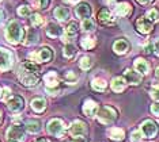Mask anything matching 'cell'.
Returning <instances> with one entry per match:
<instances>
[{
	"label": "cell",
	"mask_w": 159,
	"mask_h": 142,
	"mask_svg": "<svg viewBox=\"0 0 159 142\" xmlns=\"http://www.w3.org/2000/svg\"><path fill=\"white\" fill-rule=\"evenodd\" d=\"M23 38V28L16 20H11L6 28V39L12 45H16Z\"/></svg>",
	"instance_id": "1"
},
{
	"label": "cell",
	"mask_w": 159,
	"mask_h": 142,
	"mask_svg": "<svg viewBox=\"0 0 159 142\" xmlns=\"http://www.w3.org/2000/svg\"><path fill=\"white\" fill-rule=\"evenodd\" d=\"M97 115H98L99 122L103 123V125H111V123L117 119V111H116L114 108L109 107V105L102 107Z\"/></svg>",
	"instance_id": "2"
},
{
	"label": "cell",
	"mask_w": 159,
	"mask_h": 142,
	"mask_svg": "<svg viewBox=\"0 0 159 142\" xmlns=\"http://www.w3.org/2000/svg\"><path fill=\"white\" fill-rule=\"evenodd\" d=\"M53 57V52L49 47H42V49L33 52L29 54L30 61H35V62H49Z\"/></svg>",
	"instance_id": "3"
},
{
	"label": "cell",
	"mask_w": 159,
	"mask_h": 142,
	"mask_svg": "<svg viewBox=\"0 0 159 142\" xmlns=\"http://www.w3.org/2000/svg\"><path fill=\"white\" fill-rule=\"evenodd\" d=\"M46 130H48L49 134L55 137H64V133H66V125L61 119H52V121L48 122V126H46Z\"/></svg>",
	"instance_id": "4"
},
{
	"label": "cell",
	"mask_w": 159,
	"mask_h": 142,
	"mask_svg": "<svg viewBox=\"0 0 159 142\" xmlns=\"http://www.w3.org/2000/svg\"><path fill=\"white\" fill-rule=\"evenodd\" d=\"M18 77H19L20 83H22L23 85H27V87H33L38 83V73L29 72L22 67H20V71H19V73H18Z\"/></svg>",
	"instance_id": "5"
},
{
	"label": "cell",
	"mask_w": 159,
	"mask_h": 142,
	"mask_svg": "<svg viewBox=\"0 0 159 142\" xmlns=\"http://www.w3.org/2000/svg\"><path fill=\"white\" fill-rule=\"evenodd\" d=\"M7 140L11 141V142H19L23 140L25 137V129L19 125H12L7 130Z\"/></svg>",
	"instance_id": "6"
},
{
	"label": "cell",
	"mask_w": 159,
	"mask_h": 142,
	"mask_svg": "<svg viewBox=\"0 0 159 142\" xmlns=\"http://www.w3.org/2000/svg\"><path fill=\"white\" fill-rule=\"evenodd\" d=\"M140 133L143 134L146 138H155V136L158 134V126L157 123L152 121H144L140 126Z\"/></svg>",
	"instance_id": "7"
},
{
	"label": "cell",
	"mask_w": 159,
	"mask_h": 142,
	"mask_svg": "<svg viewBox=\"0 0 159 142\" xmlns=\"http://www.w3.org/2000/svg\"><path fill=\"white\" fill-rule=\"evenodd\" d=\"M12 65V53L0 47V71H7Z\"/></svg>",
	"instance_id": "8"
},
{
	"label": "cell",
	"mask_w": 159,
	"mask_h": 142,
	"mask_svg": "<svg viewBox=\"0 0 159 142\" xmlns=\"http://www.w3.org/2000/svg\"><path fill=\"white\" fill-rule=\"evenodd\" d=\"M70 134L72 137H80L87 134V125L82 121H75L70 127Z\"/></svg>",
	"instance_id": "9"
},
{
	"label": "cell",
	"mask_w": 159,
	"mask_h": 142,
	"mask_svg": "<svg viewBox=\"0 0 159 142\" xmlns=\"http://www.w3.org/2000/svg\"><path fill=\"white\" fill-rule=\"evenodd\" d=\"M7 105H8V108L14 112H19L23 110L25 107V100L22 96H18V95H14L11 96L8 100H7Z\"/></svg>",
	"instance_id": "10"
},
{
	"label": "cell",
	"mask_w": 159,
	"mask_h": 142,
	"mask_svg": "<svg viewBox=\"0 0 159 142\" xmlns=\"http://www.w3.org/2000/svg\"><path fill=\"white\" fill-rule=\"evenodd\" d=\"M76 15L82 19H90L91 16V7H90L89 3H79L76 7Z\"/></svg>",
	"instance_id": "11"
},
{
	"label": "cell",
	"mask_w": 159,
	"mask_h": 142,
	"mask_svg": "<svg viewBox=\"0 0 159 142\" xmlns=\"http://www.w3.org/2000/svg\"><path fill=\"white\" fill-rule=\"evenodd\" d=\"M136 27L137 30L143 34H148L151 30H152V22L148 20L147 18H139L136 22Z\"/></svg>",
	"instance_id": "12"
},
{
	"label": "cell",
	"mask_w": 159,
	"mask_h": 142,
	"mask_svg": "<svg viewBox=\"0 0 159 142\" xmlns=\"http://www.w3.org/2000/svg\"><path fill=\"white\" fill-rule=\"evenodd\" d=\"M129 47H131L129 42L126 41V39H124V38L117 39V41L113 43V50L117 54H124V53H126L129 50Z\"/></svg>",
	"instance_id": "13"
},
{
	"label": "cell",
	"mask_w": 159,
	"mask_h": 142,
	"mask_svg": "<svg viewBox=\"0 0 159 142\" xmlns=\"http://www.w3.org/2000/svg\"><path fill=\"white\" fill-rule=\"evenodd\" d=\"M44 81H45V84L48 88L49 87L50 88H56L60 83V77L56 72H48V73L44 76Z\"/></svg>",
	"instance_id": "14"
},
{
	"label": "cell",
	"mask_w": 159,
	"mask_h": 142,
	"mask_svg": "<svg viewBox=\"0 0 159 142\" xmlns=\"http://www.w3.org/2000/svg\"><path fill=\"white\" fill-rule=\"evenodd\" d=\"M124 76H125V81L132 85H137L142 83V76L137 73V72L131 71V69H126L124 72Z\"/></svg>",
	"instance_id": "15"
},
{
	"label": "cell",
	"mask_w": 159,
	"mask_h": 142,
	"mask_svg": "<svg viewBox=\"0 0 159 142\" xmlns=\"http://www.w3.org/2000/svg\"><path fill=\"white\" fill-rule=\"evenodd\" d=\"M63 34H64V30L59 26V24L49 23L48 26H46V35L50 37V38H59Z\"/></svg>",
	"instance_id": "16"
},
{
	"label": "cell",
	"mask_w": 159,
	"mask_h": 142,
	"mask_svg": "<svg viewBox=\"0 0 159 142\" xmlns=\"http://www.w3.org/2000/svg\"><path fill=\"white\" fill-rule=\"evenodd\" d=\"M83 112L87 116H90V118H93V116H95L98 114V104L93 100H87L86 104L83 105Z\"/></svg>",
	"instance_id": "17"
},
{
	"label": "cell",
	"mask_w": 159,
	"mask_h": 142,
	"mask_svg": "<svg viewBox=\"0 0 159 142\" xmlns=\"http://www.w3.org/2000/svg\"><path fill=\"white\" fill-rule=\"evenodd\" d=\"M133 65H135V68L137 69V72L142 75H147L148 72H150V65H148V62L146 60H143V58H136Z\"/></svg>",
	"instance_id": "18"
},
{
	"label": "cell",
	"mask_w": 159,
	"mask_h": 142,
	"mask_svg": "<svg viewBox=\"0 0 159 142\" xmlns=\"http://www.w3.org/2000/svg\"><path fill=\"white\" fill-rule=\"evenodd\" d=\"M114 12L117 16H126L131 12V4H128V3H118L114 7Z\"/></svg>",
	"instance_id": "19"
},
{
	"label": "cell",
	"mask_w": 159,
	"mask_h": 142,
	"mask_svg": "<svg viewBox=\"0 0 159 142\" xmlns=\"http://www.w3.org/2000/svg\"><path fill=\"white\" fill-rule=\"evenodd\" d=\"M55 18L60 22H66L68 18H70V10L67 7H57L55 10Z\"/></svg>",
	"instance_id": "20"
},
{
	"label": "cell",
	"mask_w": 159,
	"mask_h": 142,
	"mask_svg": "<svg viewBox=\"0 0 159 142\" xmlns=\"http://www.w3.org/2000/svg\"><path fill=\"white\" fill-rule=\"evenodd\" d=\"M126 87V81L122 77H114L111 80V89L114 92H122Z\"/></svg>",
	"instance_id": "21"
},
{
	"label": "cell",
	"mask_w": 159,
	"mask_h": 142,
	"mask_svg": "<svg viewBox=\"0 0 159 142\" xmlns=\"http://www.w3.org/2000/svg\"><path fill=\"white\" fill-rule=\"evenodd\" d=\"M25 126H26V130L29 133H38L39 130H41V123H39V121H37V119H29V121L25 123Z\"/></svg>",
	"instance_id": "22"
},
{
	"label": "cell",
	"mask_w": 159,
	"mask_h": 142,
	"mask_svg": "<svg viewBox=\"0 0 159 142\" xmlns=\"http://www.w3.org/2000/svg\"><path fill=\"white\" fill-rule=\"evenodd\" d=\"M98 19H99V22L102 24H110V23H113V18H111V15H110V12H109V10H107V8H102V10L99 11Z\"/></svg>",
	"instance_id": "23"
},
{
	"label": "cell",
	"mask_w": 159,
	"mask_h": 142,
	"mask_svg": "<svg viewBox=\"0 0 159 142\" xmlns=\"http://www.w3.org/2000/svg\"><path fill=\"white\" fill-rule=\"evenodd\" d=\"M31 108L35 112H42L46 108V100L42 99V97H37L31 101Z\"/></svg>",
	"instance_id": "24"
},
{
	"label": "cell",
	"mask_w": 159,
	"mask_h": 142,
	"mask_svg": "<svg viewBox=\"0 0 159 142\" xmlns=\"http://www.w3.org/2000/svg\"><path fill=\"white\" fill-rule=\"evenodd\" d=\"M109 136L113 141H122L125 137V133L122 129H120V127H113V129H110Z\"/></svg>",
	"instance_id": "25"
},
{
	"label": "cell",
	"mask_w": 159,
	"mask_h": 142,
	"mask_svg": "<svg viewBox=\"0 0 159 142\" xmlns=\"http://www.w3.org/2000/svg\"><path fill=\"white\" fill-rule=\"evenodd\" d=\"M78 24L75 23V22H71L70 24H68V27L66 28V38L67 39H71V38H75L78 34Z\"/></svg>",
	"instance_id": "26"
},
{
	"label": "cell",
	"mask_w": 159,
	"mask_h": 142,
	"mask_svg": "<svg viewBox=\"0 0 159 142\" xmlns=\"http://www.w3.org/2000/svg\"><path fill=\"white\" fill-rule=\"evenodd\" d=\"M91 87L98 92H103L106 89V81L102 79H94L91 81Z\"/></svg>",
	"instance_id": "27"
},
{
	"label": "cell",
	"mask_w": 159,
	"mask_h": 142,
	"mask_svg": "<svg viewBox=\"0 0 159 142\" xmlns=\"http://www.w3.org/2000/svg\"><path fill=\"white\" fill-rule=\"evenodd\" d=\"M79 67H80L83 71H89V69L93 67V58L89 57V56L82 57L80 61H79Z\"/></svg>",
	"instance_id": "28"
},
{
	"label": "cell",
	"mask_w": 159,
	"mask_h": 142,
	"mask_svg": "<svg viewBox=\"0 0 159 142\" xmlns=\"http://www.w3.org/2000/svg\"><path fill=\"white\" fill-rule=\"evenodd\" d=\"M64 56L67 58H72L76 56V47H75L72 43H67L66 46H64Z\"/></svg>",
	"instance_id": "29"
},
{
	"label": "cell",
	"mask_w": 159,
	"mask_h": 142,
	"mask_svg": "<svg viewBox=\"0 0 159 142\" xmlns=\"http://www.w3.org/2000/svg\"><path fill=\"white\" fill-rule=\"evenodd\" d=\"M82 28H83V31L90 32V31L95 30V24H94V22L91 19H83V22H82Z\"/></svg>",
	"instance_id": "30"
},
{
	"label": "cell",
	"mask_w": 159,
	"mask_h": 142,
	"mask_svg": "<svg viewBox=\"0 0 159 142\" xmlns=\"http://www.w3.org/2000/svg\"><path fill=\"white\" fill-rule=\"evenodd\" d=\"M30 22H31V24H33L34 27H39V26L44 24V18L39 15V14H33L31 18H30Z\"/></svg>",
	"instance_id": "31"
},
{
	"label": "cell",
	"mask_w": 159,
	"mask_h": 142,
	"mask_svg": "<svg viewBox=\"0 0 159 142\" xmlns=\"http://www.w3.org/2000/svg\"><path fill=\"white\" fill-rule=\"evenodd\" d=\"M80 46L83 47V49H86V50H90V49H93L94 46H95V41H94L93 38H83L82 41H80Z\"/></svg>",
	"instance_id": "32"
},
{
	"label": "cell",
	"mask_w": 159,
	"mask_h": 142,
	"mask_svg": "<svg viewBox=\"0 0 159 142\" xmlns=\"http://www.w3.org/2000/svg\"><path fill=\"white\" fill-rule=\"evenodd\" d=\"M147 19L148 20H151V22H158L159 20V12H158V10H150L147 12Z\"/></svg>",
	"instance_id": "33"
},
{
	"label": "cell",
	"mask_w": 159,
	"mask_h": 142,
	"mask_svg": "<svg viewBox=\"0 0 159 142\" xmlns=\"http://www.w3.org/2000/svg\"><path fill=\"white\" fill-rule=\"evenodd\" d=\"M35 41H37V32L34 30H29L27 31V41L25 43H26V45H33Z\"/></svg>",
	"instance_id": "34"
},
{
	"label": "cell",
	"mask_w": 159,
	"mask_h": 142,
	"mask_svg": "<svg viewBox=\"0 0 159 142\" xmlns=\"http://www.w3.org/2000/svg\"><path fill=\"white\" fill-rule=\"evenodd\" d=\"M18 15L22 16V18H27L30 15V7L29 6H20L18 8Z\"/></svg>",
	"instance_id": "35"
},
{
	"label": "cell",
	"mask_w": 159,
	"mask_h": 142,
	"mask_svg": "<svg viewBox=\"0 0 159 142\" xmlns=\"http://www.w3.org/2000/svg\"><path fill=\"white\" fill-rule=\"evenodd\" d=\"M11 96H12V95H11V89H10V88H7V87H6V88H3V89H2V95H0V99H3L4 101H7Z\"/></svg>",
	"instance_id": "36"
},
{
	"label": "cell",
	"mask_w": 159,
	"mask_h": 142,
	"mask_svg": "<svg viewBox=\"0 0 159 142\" xmlns=\"http://www.w3.org/2000/svg\"><path fill=\"white\" fill-rule=\"evenodd\" d=\"M78 80V76L74 73V72H67L66 73V81L68 83H75Z\"/></svg>",
	"instance_id": "37"
},
{
	"label": "cell",
	"mask_w": 159,
	"mask_h": 142,
	"mask_svg": "<svg viewBox=\"0 0 159 142\" xmlns=\"http://www.w3.org/2000/svg\"><path fill=\"white\" fill-rule=\"evenodd\" d=\"M142 140V133L139 131V130H135L132 134H131V141L132 142H140Z\"/></svg>",
	"instance_id": "38"
},
{
	"label": "cell",
	"mask_w": 159,
	"mask_h": 142,
	"mask_svg": "<svg viewBox=\"0 0 159 142\" xmlns=\"http://www.w3.org/2000/svg\"><path fill=\"white\" fill-rule=\"evenodd\" d=\"M151 96H152L154 99L159 100V85H154V88L151 89Z\"/></svg>",
	"instance_id": "39"
},
{
	"label": "cell",
	"mask_w": 159,
	"mask_h": 142,
	"mask_svg": "<svg viewBox=\"0 0 159 142\" xmlns=\"http://www.w3.org/2000/svg\"><path fill=\"white\" fill-rule=\"evenodd\" d=\"M151 111H152L154 115L159 116V101H157V103L152 104V107H151Z\"/></svg>",
	"instance_id": "40"
},
{
	"label": "cell",
	"mask_w": 159,
	"mask_h": 142,
	"mask_svg": "<svg viewBox=\"0 0 159 142\" xmlns=\"http://www.w3.org/2000/svg\"><path fill=\"white\" fill-rule=\"evenodd\" d=\"M72 142H87V138L84 136H80V137H74L72 138Z\"/></svg>",
	"instance_id": "41"
},
{
	"label": "cell",
	"mask_w": 159,
	"mask_h": 142,
	"mask_svg": "<svg viewBox=\"0 0 159 142\" xmlns=\"http://www.w3.org/2000/svg\"><path fill=\"white\" fill-rule=\"evenodd\" d=\"M50 0H39V8H46L49 6Z\"/></svg>",
	"instance_id": "42"
},
{
	"label": "cell",
	"mask_w": 159,
	"mask_h": 142,
	"mask_svg": "<svg viewBox=\"0 0 159 142\" xmlns=\"http://www.w3.org/2000/svg\"><path fill=\"white\" fill-rule=\"evenodd\" d=\"M144 50H146V53H147V54H151V53H152V50H154V45L148 43V45L144 47Z\"/></svg>",
	"instance_id": "43"
},
{
	"label": "cell",
	"mask_w": 159,
	"mask_h": 142,
	"mask_svg": "<svg viewBox=\"0 0 159 142\" xmlns=\"http://www.w3.org/2000/svg\"><path fill=\"white\" fill-rule=\"evenodd\" d=\"M154 50H155V53H157L158 56H159V39L154 43Z\"/></svg>",
	"instance_id": "44"
},
{
	"label": "cell",
	"mask_w": 159,
	"mask_h": 142,
	"mask_svg": "<svg viewBox=\"0 0 159 142\" xmlns=\"http://www.w3.org/2000/svg\"><path fill=\"white\" fill-rule=\"evenodd\" d=\"M137 2H139L140 4H148V3H151L152 0H137Z\"/></svg>",
	"instance_id": "45"
},
{
	"label": "cell",
	"mask_w": 159,
	"mask_h": 142,
	"mask_svg": "<svg viewBox=\"0 0 159 142\" xmlns=\"http://www.w3.org/2000/svg\"><path fill=\"white\" fill-rule=\"evenodd\" d=\"M3 20H4V12H3L2 10H0V24L3 23Z\"/></svg>",
	"instance_id": "46"
},
{
	"label": "cell",
	"mask_w": 159,
	"mask_h": 142,
	"mask_svg": "<svg viewBox=\"0 0 159 142\" xmlns=\"http://www.w3.org/2000/svg\"><path fill=\"white\" fill-rule=\"evenodd\" d=\"M37 142H50V141H48L46 138H41V140H38Z\"/></svg>",
	"instance_id": "47"
},
{
	"label": "cell",
	"mask_w": 159,
	"mask_h": 142,
	"mask_svg": "<svg viewBox=\"0 0 159 142\" xmlns=\"http://www.w3.org/2000/svg\"><path fill=\"white\" fill-rule=\"evenodd\" d=\"M157 77H158V79H159V67H158V68H157Z\"/></svg>",
	"instance_id": "48"
},
{
	"label": "cell",
	"mask_w": 159,
	"mask_h": 142,
	"mask_svg": "<svg viewBox=\"0 0 159 142\" xmlns=\"http://www.w3.org/2000/svg\"><path fill=\"white\" fill-rule=\"evenodd\" d=\"M66 2H70V3H74V2H76V0H66Z\"/></svg>",
	"instance_id": "49"
},
{
	"label": "cell",
	"mask_w": 159,
	"mask_h": 142,
	"mask_svg": "<svg viewBox=\"0 0 159 142\" xmlns=\"http://www.w3.org/2000/svg\"><path fill=\"white\" fill-rule=\"evenodd\" d=\"M0 119H2V111H0Z\"/></svg>",
	"instance_id": "50"
},
{
	"label": "cell",
	"mask_w": 159,
	"mask_h": 142,
	"mask_svg": "<svg viewBox=\"0 0 159 142\" xmlns=\"http://www.w3.org/2000/svg\"><path fill=\"white\" fill-rule=\"evenodd\" d=\"M0 95H2V88H0Z\"/></svg>",
	"instance_id": "51"
}]
</instances>
